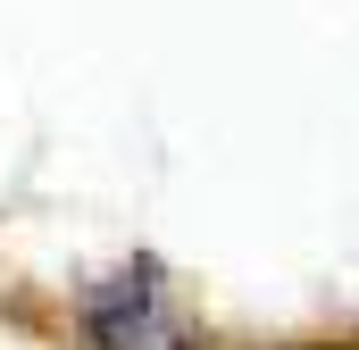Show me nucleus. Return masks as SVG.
I'll list each match as a JSON object with an SVG mask.
<instances>
[{"label": "nucleus", "instance_id": "1", "mask_svg": "<svg viewBox=\"0 0 359 350\" xmlns=\"http://www.w3.org/2000/svg\"><path fill=\"white\" fill-rule=\"evenodd\" d=\"M59 350H226L209 309L192 300L176 267L151 242L100 259L92 275H76L67 309H59Z\"/></svg>", "mask_w": 359, "mask_h": 350}, {"label": "nucleus", "instance_id": "2", "mask_svg": "<svg viewBox=\"0 0 359 350\" xmlns=\"http://www.w3.org/2000/svg\"><path fill=\"white\" fill-rule=\"evenodd\" d=\"M268 350H359V326H343V334H292V342H268Z\"/></svg>", "mask_w": 359, "mask_h": 350}]
</instances>
